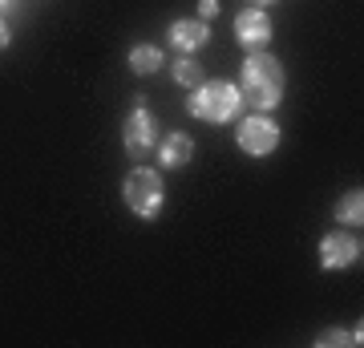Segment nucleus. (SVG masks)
<instances>
[{
    "instance_id": "f257e3e1",
    "label": "nucleus",
    "mask_w": 364,
    "mask_h": 348,
    "mask_svg": "<svg viewBox=\"0 0 364 348\" xmlns=\"http://www.w3.org/2000/svg\"><path fill=\"white\" fill-rule=\"evenodd\" d=\"M239 93L243 102H251L255 110H275L279 97H284V65L275 61L272 53H251L243 61V78H239Z\"/></svg>"
},
{
    "instance_id": "f03ea898",
    "label": "nucleus",
    "mask_w": 364,
    "mask_h": 348,
    "mask_svg": "<svg viewBox=\"0 0 364 348\" xmlns=\"http://www.w3.org/2000/svg\"><path fill=\"white\" fill-rule=\"evenodd\" d=\"M239 105H243V93H239V85H231V81H203V85H195V93L186 97V110L195 117H203V122H215V126L231 122V117L239 114Z\"/></svg>"
},
{
    "instance_id": "7ed1b4c3",
    "label": "nucleus",
    "mask_w": 364,
    "mask_h": 348,
    "mask_svg": "<svg viewBox=\"0 0 364 348\" xmlns=\"http://www.w3.org/2000/svg\"><path fill=\"white\" fill-rule=\"evenodd\" d=\"M122 199L138 219H154L162 203H166V186H162V174L150 167H134L122 182Z\"/></svg>"
},
{
    "instance_id": "20e7f679",
    "label": "nucleus",
    "mask_w": 364,
    "mask_h": 348,
    "mask_svg": "<svg viewBox=\"0 0 364 348\" xmlns=\"http://www.w3.org/2000/svg\"><path fill=\"white\" fill-rule=\"evenodd\" d=\"M235 138H239V150H243V154L263 158V154H272L275 146H279V126H275L267 114H251V117L239 122Z\"/></svg>"
},
{
    "instance_id": "39448f33",
    "label": "nucleus",
    "mask_w": 364,
    "mask_h": 348,
    "mask_svg": "<svg viewBox=\"0 0 364 348\" xmlns=\"http://www.w3.org/2000/svg\"><path fill=\"white\" fill-rule=\"evenodd\" d=\"M122 142H126L130 158H146L158 146V122H154V114H150L146 105H138V110L126 117V126H122Z\"/></svg>"
},
{
    "instance_id": "423d86ee",
    "label": "nucleus",
    "mask_w": 364,
    "mask_h": 348,
    "mask_svg": "<svg viewBox=\"0 0 364 348\" xmlns=\"http://www.w3.org/2000/svg\"><path fill=\"white\" fill-rule=\"evenodd\" d=\"M360 255H364V247L352 231H332L320 239V268L324 271L352 268V263H360Z\"/></svg>"
},
{
    "instance_id": "0eeeda50",
    "label": "nucleus",
    "mask_w": 364,
    "mask_h": 348,
    "mask_svg": "<svg viewBox=\"0 0 364 348\" xmlns=\"http://www.w3.org/2000/svg\"><path fill=\"white\" fill-rule=\"evenodd\" d=\"M235 37L243 41L247 49H263L267 41H272V16L263 13V9H243V13L235 16Z\"/></svg>"
},
{
    "instance_id": "6e6552de",
    "label": "nucleus",
    "mask_w": 364,
    "mask_h": 348,
    "mask_svg": "<svg viewBox=\"0 0 364 348\" xmlns=\"http://www.w3.org/2000/svg\"><path fill=\"white\" fill-rule=\"evenodd\" d=\"M207 37H210V28H207V21H174L170 25V45L178 53H195V49H203L207 45Z\"/></svg>"
},
{
    "instance_id": "1a4fd4ad",
    "label": "nucleus",
    "mask_w": 364,
    "mask_h": 348,
    "mask_svg": "<svg viewBox=\"0 0 364 348\" xmlns=\"http://www.w3.org/2000/svg\"><path fill=\"white\" fill-rule=\"evenodd\" d=\"M195 158V142L186 138V134H166L162 142H158V162L166 170H174V167H186Z\"/></svg>"
},
{
    "instance_id": "9d476101",
    "label": "nucleus",
    "mask_w": 364,
    "mask_h": 348,
    "mask_svg": "<svg viewBox=\"0 0 364 348\" xmlns=\"http://www.w3.org/2000/svg\"><path fill=\"white\" fill-rule=\"evenodd\" d=\"M336 219L344 223V227H360V223H364V191L340 194V203H336Z\"/></svg>"
},
{
    "instance_id": "9b49d317",
    "label": "nucleus",
    "mask_w": 364,
    "mask_h": 348,
    "mask_svg": "<svg viewBox=\"0 0 364 348\" xmlns=\"http://www.w3.org/2000/svg\"><path fill=\"white\" fill-rule=\"evenodd\" d=\"M162 65L166 61H162V49H158V45H134L130 49V69L134 73H142V78L146 73H154V69H162Z\"/></svg>"
},
{
    "instance_id": "f8f14e48",
    "label": "nucleus",
    "mask_w": 364,
    "mask_h": 348,
    "mask_svg": "<svg viewBox=\"0 0 364 348\" xmlns=\"http://www.w3.org/2000/svg\"><path fill=\"white\" fill-rule=\"evenodd\" d=\"M174 81H178V85H186V90H195V85H203L207 78H203V65L186 53V57H178V61H174Z\"/></svg>"
},
{
    "instance_id": "ddd939ff",
    "label": "nucleus",
    "mask_w": 364,
    "mask_h": 348,
    "mask_svg": "<svg viewBox=\"0 0 364 348\" xmlns=\"http://www.w3.org/2000/svg\"><path fill=\"white\" fill-rule=\"evenodd\" d=\"M360 340H364V332L360 328H332V332H324V336H316V344L320 348H332V344H352V348H360Z\"/></svg>"
},
{
    "instance_id": "4468645a",
    "label": "nucleus",
    "mask_w": 364,
    "mask_h": 348,
    "mask_svg": "<svg viewBox=\"0 0 364 348\" xmlns=\"http://www.w3.org/2000/svg\"><path fill=\"white\" fill-rule=\"evenodd\" d=\"M198 13H203V21H210V16L219 13V0H198Z\"/></svg>"
},
{
    "instance_id": "2eb2a0df",
    "label": "nucleus",
    "mask_w": 364,
    "mask_h": 348,
    "mask_svg": "<svg viewBox=\"0 0 364 348\" xmlns=\"http://www.w3.org/2000/svg\"><path fill=\"white\" fill-rule=\"evenodd\" d=\"M9 41H13V33H9V25L0 21V49H9Z\"/></svg>"
},
{
    "instance_id": "dca6fc26",
    "label": "nucleus",
    "mask_w": 364,
    "mask_h": 348,
    "mask_svg": "<svg viewBox=\"0 0 364 348\" xmlns=\"http://www.w3.org/2000/svg\"><path fill=\"white\" fill-rule=\"evenodd\" d=\"M263 4H272V0H251V9H263Z\"/></svg>"
},
{
    "instance_id": "f3484780",
    "label": "nucleus",
    "mask_w": 364,
    "mask_h": 348,
    "mask_svg": "<svg viewBox=\"0 0 364 348\" xmlns=\"http://www.w3.org/2000/svg\"><path fill=\"white\" fill-rule=\"evenodd\" d=\"M9 4H13V0H0V9H9Z\"/></svg>"
}]
</instances>
